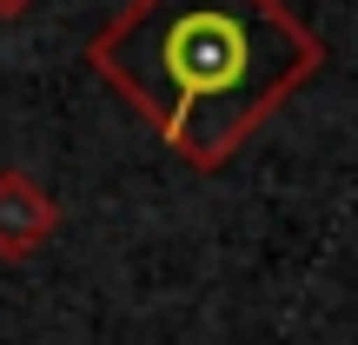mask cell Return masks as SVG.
Masks as SVG:
<instances>
[{
  "mask_svg": "<svg viewBox=\"0 0 358 345\" xmlns=\"http://www.w3.org/2000/svg\"><path fill=\"white\" fill-rule=\"evenodd\" d=\"M60 232V206L34 173L0 167V259H34Z\"/></svg>",
  "mask_w": 358,
  "mask_h": 345,
  "instance_id": "obj_2",
  "label": "cell"
},
{
  "mask_svg": "<svg viewBox=\"0 0 358 345\" xmlns=\"http://www.w3.org/2000/svg\"><path fill=\"white\" fill-rule=\"evenodd\" d=\"M87 60L179 167L226 173L325 47L285 0H127Z\"/></svg>",
  "mask_w": 358,
  "mask_h": 345,
  "instance_id": "obj_1",
  "label": "cell"
},
{
  "mask_svg": "<svg viewBox=\"0 0 358 345\" xmlns=\"http://www.w3.org/2000/svg\"><path fill=\"white\" fill-rule=\"evenodd\" d=\"M27 7H34V0H0V20H20Z\"/></svg>",
  "mask_w": 358,
  "mask_h": 345,
  "instance_id": "obj_3",
  "label": "cell"
}]
</instances>
